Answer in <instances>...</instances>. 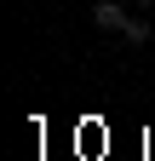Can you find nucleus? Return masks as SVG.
<instances>
[{"mask_svg":"<svg viewBox=\"0 0 155 161\" xmlns=\"http://www.w3.org/2000/svg\"><path fill=\"white\" fill-rule=\"evenodd\" d=\"M126 40H132V46H144V40H149V23H144V17H132V23H126Z\"/></svg>","mask_w":155,"mask_h":161,"instance_id":"obj_2","label":"nucleus"},{"mask_svg":"<svg viewBox=\"0 0 155 161\" xmlns=\"http://www.w3.org/2000/svg\"><path fill=\"white\" fill-rule=\"evenodd\" d=\"M138 6H155V0H138Z\"/></svg>","mask_w":155,"mask_h":161,"instance_id":"obj_3","label":"nucleus"},{"mask_svg":"<svg viewBox=\"0 0 155 161\" xmlns=\"http://www.w3.org/2000/svg\"><path fill=\"white\" fill-rule=\"evenodd\" d=\"M92 23H98L104 35H126V23H132V17H126V6H121V0H98V6H92Z\"/></svg>","mask_w":155,"mask_h":161,"instance_id":"obj_1","label":"nucleus"}]
</instances>
